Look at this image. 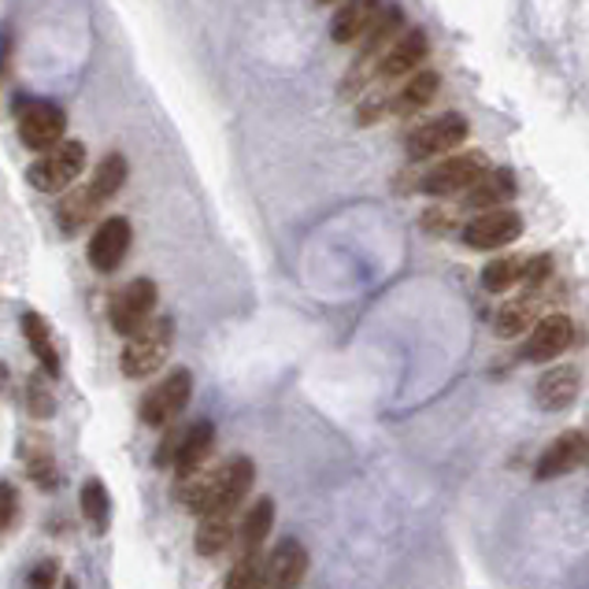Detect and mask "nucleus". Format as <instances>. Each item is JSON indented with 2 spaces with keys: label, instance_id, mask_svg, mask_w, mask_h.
<instances>
[{
  "label": "nucleus",
  "instance_id": "nucleus-31",
  "mask_svg": "<svg viewBox=\"0 0 589 589\" xmlns=\"http://www.w3.org/2000/svg\"><path fill=\"white\" fill-rule=\"evenodd\" d=\"M390 116V94H379V97H371V100H363L360 111H357V123L360 127H371V123H379V119Z\"/></svg>",
  "mask_w": 589,
  "mask_h": 589
},
{
  "label": "nucleus",
  "instance_id": "nucleus-2",
  "mask_svg": "<svg viewBox=\"0 0 589 589\" xmlns=\"http://www.w3.org/2000/svg\"><path fill=\"white\" fill-rule=\"evenodd\" d=\"M171 338H175L171 319H152L149 327L130 334L123 357H119V368H123L127 379H149L164 368L171 357Z\"/></svg>",
  "mask_w": 589,
  "mask_h": 589
},
{
  "label": "nucleus",
  "instance_id": "nucleus-9",
  "mask_svg": "<svg viewBox=\"0 0 589 589\" xmlns=\"http://www.w3.org/2000/svg\"><path fill=\"white\" fill-rule=\"evenodd\" d=\"M467 134H471V123H467L463 116H438L434 123H423L419 130H412L408 138V156L412 160H430V156H441V152H452L460 149Z\"/></svg>",
  "mask_w": 589,
  "mask_h": 589
},
{
  "label": "nucleus",
  "instance_id": "nucleus-5",
  "mask_svg": "<svg viewBox=\"0 0 589 589\" xmlns=\"http://www.w3.org/2000/svg\"><path fill=\"white\" fill-rule=\"evenodd\" d=\"M156 297H160L156 282H149V279L127 282V286L111 293V301H108L111 327H116L119 334H127V338H130V334H138L141 327H149L152 308H156Z\"/></svg>",
  "mask_w": 589,
  "mask_h": 589
},
{
  "label": "nucleus",
  "instance_id": "nucleus-21",
  "mask_svg": "<svg viewBox=\"0 0 589 589\" xmlns=\"http://www.w3.org/2000/svg\"><path fill=\"white\" fill-rule=\"evenodd\" d=\"M271 526H274V501L271 497H260V501L246 512V520H241V531H238L241 548H246V553H260V545L268 542Z\"/></svg>",
  "mask_w": 589,
  "mask_h": 589
},
{
  "label": "nucleus",
  "instance_id": "nucleus-3",
  "mask_svg": "<svg viewBox=\"0 0 589 589\" xmlns=\"http://www.w3.org/2000/svg\"><path fill=\"white\" fill-rule=\"evenodd\" d=\"M490 156L486 152H460V156H449L441 164H434L426 175L419 178V189L430 193V197H452V193H467L471 186L490 175Z\"/></svg>",
  "mask_w": 589,
  "mask_h": 589
},
{
  "label": "nucleus",
  "instance_id": "nucleus-28",
  "mask_svg": "<svg viewBox=\"0 0 589 589\" xmlns=\"http://www.w3.org/2000/svg\"><path fill=\"white\" fill-rule=\"evenodd\" d=\"M26 467H30V479H34L37 486H45V490H56V460L53 452L45 449V445H37V452L26 456Z\"/></svg>",
  "mask_w": 589,
  "mask_h": 589
},
{
  "label": "nucleus",
  "instance_id": "nucleus-25",
  "mask_svg": "<svg viewBox=\"0 0 589 589\" xmlns=\"http://www.w3.org/2000/svg\"><path fill=\"white\" fill-rule=\"evenodd\" d=\"M526 279V260L523 257H497L482 268V286L490 293H504L512 286H523Z\"/></svg>",
  "mask_w": 589,
  "mask_h": 589
},
{
  "label": "nucleus",
  "instance_id": "nucleus-30",
  "mask_svg": "<svg viewBox=\"0 0 589 589\" xmlns=\"http://www.w3.org/2000/svg\"><path fill=\"white\" fill-rule=\"evenodd\" d=\"M56 578H59V564L56 560H37L34 567H30L26 586L30 589H53Z\"/></svg>",
  "mask_w": 589,
  "mask_h": 589
},
{
  "label": "nucleus",
  "instance_id": "nucleus-8",
  "mask_svg": "<svg viewBox=\"0 0 589 589\" xmlns=\"http://www.w3.org/2000/svg\"><path fill=\"white\" fill-rule=\"evenodd\" d=\"M211 449H216V426L208 419H197L193 426H186V434H175V438L167 441V449L160 452V460L175 463L178 482H186L193 475H200V463L208 460Z\"/></svg>",
  "mask_w": 589,
  "mask_h": 589
},
{
  "label": "nucleus",
  "instance_id": "nucleus-17",
  "mask_svg": "<svg viewBox=\"0 0 589 589\" xmlns=\"http://www.w3.org/2000/svg\"><path fill=\"white\" fill-rule=\"evenodd\" d=\"M542 290H526L523 297H515V301H508L501 312H497V319H493V330H497V338H520L523 330H531L537 327V316H542Z\"/></svg>",
  "mask_w": 589,
  "mask_h": 589
},
{
  "label": "nucleus",
  "instance_id": "nucleus-22",
  "mask_svg": "<svg viewBox=\"0 0 589 589\" xmlns=\"http://www.w3.org/2000/svg\"><path fill=\"white\" fill-rule=\"evenodd\" d=\"M23 334H26V341H30V349H34V357L37 363L45 368V374H59V352H56V341H53V334H48V323L42 316H23Z\"/></svg>",
  "mask_w": 589,
  "mask_h": 589
},
{
  "label": "nucleus",
  "instance_id": "nucleus-19",
  "mask_svg": "<svg viewBox=\"0 0 589 589\" xmlns=\"http://www.w3.org/2000/svg\"><path fill=\"white\" fill-rule=\"evenodd\" d=\"M438 86H441L438 70H419V75H412L397 94H390V116H415V111H423L438 97Z\"/></svg>",
  "mask_w": 589,
  "mask_h": 589
},
{
  "label": "nucleus",
  "instance_id": "nucleus-29",
  "mask_svg": "<svg viewBox=\"0 0 589 589\" xmlns=\"http://www.w3.org/2000/svg\"><path fill=\"white\" fill-rule=\"evenodd\" d=\"M548 279H553V257H548V252H542V257H534V260H526V279H523L526 290H542Z\"/></svg>",
  "mask_w": 589,
  "mask_h": 589
},
{
  "label": "nucleus",
  "instance_id": "nucleus-26",
  "mask_svg": "<svg viewBox=\"0 0 589 589\" xmlns=\"http://www.w3.org/2000/svg\"><path fill=\"white\" fill-rule=\"evenodd\" d=\"M230 537H233L230 515H208V520L197 526V553L200 556H219L222 548L230 545Z\"/></svg>",
  "mask_w": 589,
  "mask_h": 589
},
{
  "label": "nucleus",
  "instance_id": "nucleus-18",
  "mask_svg": "<svg viewBox=\"0 0 589 589\" xmlns=\"http://www.w3.org/2000/svg\"><path fill=\"white\" fill-rule=\"evenodd\" d=\"M520 193V186H515L512 171H490L479 186H471L463 193V208L467 211H479V216H486V211H497L501 205H508V200Z\"/></svg>",
  "mask_w": 589,
  "mask_h": 589
},
{
  "label": "nucleus",
  "instance_id": "nucleus-20",
  "mask_svg": "<svg viewBox=\"0 0 589 589\" xmlns=\"http://www.w3.org/2000/svg\"><path fill=\"white\" fill-rule=\"evenodd\" d=\"M374 15H379V4H371V0H357V4H341L338 12H334V23H330V37L338 45H349L363 37L374 23Z\"/></svg>",
  "mask_w": 589,
  "mask_h": 589
},
{
  "label": "nucleus",
  "instance_id": "nucleus-32",
  "mask_svg": "<svg viewBox=\"0 0 589 589\" xmlns=\"http://www.w3.org/2000/svg\"><path fill=\"white\" fill-rule=\"evenodd\" d=\"M30 412L42 415V419H48V415L56 412L53 393L45 390V382H42V379H30Z\"/></svg>",
  "mask_w": 589,
  "mask_h": 589
},
{
  "label": "nucleus",
  "instance_id": "nucleus-34",
  "mask_svg": "<svg viewBox=\"0 0 589 589\" xmlns=\"http://www.w3.org/2000/svg\"><path fill=\"white\" fill-rule=\"evenodd\" d=\"M64 589H78V582H75V578H67V582H64Z\"/></svg>",
  "mask_w": 589,
  "mask_h": 589
},
{
  "label": "nucleus",
  "instance_id": "nucleus-4",
  "mask_svg": "<svg viewBox=\"0 0 589 589\" xmlns=\"http://www.w3.org/2000/svg\"><path fill=\"white\" fill-rule=\"evenodd\" d=\"M83 171H86V145L83 141H64V145H56L53 152L37 156L26 167V182L37 193H64Z\"/></svg>",
  "mask_w": 589,
  "mask_h": 589
},
{
  "label": "nucleus",
  "instance_id": "nucleus-14",
  "mask_svg": "<svg viewBox=\"0 0 589 589\" xmlns=\"http://www.w3.org/2000/svg\"><path fill=\"white\" fill-rule=\"evenodd\" d=\"M308 575V548H304L297 537H282L279 545L271 548V556L263 560V578H268V589H297Z\"/></svg>",
  "mask_w": 589,
  "mask_h": 589
},
{
  "label": "nucleus",
  "instance_id": "nucleus-13",
  "mask_svg": "<svg viewBox=\"0 0 589 589\" xmlns=\"http://www.w3.org/2000/svg\"><path fill=\"white\" fill-rule=\"evenodd\" d=\"M589 460V434L582 430H564L560 438H556L548 449L542 452V460L534 467V479L537 482H548V479H564V475H571L578 463Z\"/></svg>",
  "mask_w": 589,
  "mask_h": 589
},
{
  "label": "nucleus",
  "instance_id": "nucleus-27",
  "mask_svg": "<svg viewBox=\"0 0 589 589\" xmlns=\"http://www.w3.org/2000/svg\"><path fill=\"white\" fill-rule=\"evenodd\" d=\"M263 586H268V578H263L260 553H241V560L227 575V589H263Z\"/></svg>",
  "mask_w": 589,
  "mask_h": 589
},
{
  "label": "nucleus",
  "instance_id": "nucleus-7",
  "mask_svg": "<svg viewBox=\"0 0 589 589\" xmlns=\"http://www.w3.org/2000/svg\"><path fill=\"white\" fill-rule=\"evenodd\" d=\"M193 397V374L186 368H175L167 379H160L152 390L141 397V423L149 426H164L175 419L178 412H186V404Z\"/></svg>",
  "mask_w": 589,
  "mask_h": 589
},
{
  "label": "nucleus",
  "instance_id": "nucleus-24",
  "mask_svg": "<svg viewBox=\"0 0 589 589\" xmlns=\"http://www.w3.org/2000/svg\"><path fill=\"white\" fill-rule=\"evenodd\" d=\"M83 515H86V523L94 526V534H105L108 531V523H111V493H108V486L100 482V479H86L83 482Z\"/></svg>",
  "mask_w": 589,
  "mask_h": 589
},
{
  "label": "nucleus",
  "instance_id": "nucleus-23",
  "mask_svg": "<svg viewBox=\"0 0 589 589\" xmlns=\"http://www.w3.org/2000/svg\"><path fill=\"white\" fill-rule=\"evenodd\" d=\"M127 160L119 156V152H108L105 160L97 164V175H94V182H89V197L97 200V205H105L108 197H116L119 189H123V182H127Z\"/></svg>",
  "mask_w": 589,
  "mask_h": 589
},
{
  "label": "nucleus",
  "instance_id": "nucleus-15",
  "mask_svg": "<svg viewBox=\"0 0 589 589\" xmlns=\"http://www.w3.org/2000/svg\"><path fill=\"white\" fill-rule=\"evenodd\" d=\"M426 53H430V42H426L423 30H419V26H415V30H404L397 42L390 45V53L382 56V64H379V70H374V75H379L382 83L404 78V75H412V70L423 64Z\"/></svg>",
  "mask_w": 589,
  "mask_h": 589
},
{
  "label": "nucleus",
  "instance_id": "nucleus-11",
  "mask_svg": "<svg viewBox=\"0 0 589 589\" xmlns=\"http://www.w3.org/2000/svg\"><path fill=\"white\" fill-rule=\"evenodd\" d=\"M575 341V323L564 312H548L545 319H537V327L531 330V338L523 345V360L526 363H553L560 352L571 349Z\"/></svg>",
  "mask_w": 589,
  "mask_h": 589
},
{
  "label": "nucleus",
  "instance_id": "nucleus-33",
  "mask_svg": "<svg viewBox=\"0 0 589 589\" xmlns=\"http://www.w3.org/2000/svg\"><path fill=\"white\" fill-rule=\"evenodd\" d=\"M15 515H19V490L12 482H0V531H8L15 523Z\"/></svg>",
  "mask_w": 589,
  "mask_h": 589
},
{
  "label": "nucleus",
  "instance_id": "nucleus-16",
  "mask_svg": "<svg viewBox=\"0 0 589 589\" xmlns=\"http://www.w3.org/2000/svg\"><path fill=\"white\" fill-rule=\"evenodd\" d=\"M578 385H582V371H578L575 363H556V368H548L542 379H537L534 397L545 412H560L567 404H575Z\"/></svg>",
  "mask_w": 589,
  "mask_h": 589
},
{
  "label": "nucleus",
  "instance_id": "nucleus-6",
  "mask_svg": "<svg viewBox=\"0 0 589 589\" xmlns=\"http://www.w3.org/2000/svg\"><path fill=\"white\" fill-rule=\"evenodd\" d=\"M64 130H67V116L59 105H48V100H34V105L19 108V141L45 156L56 145H64Z\"/></svg>",
  "mask_w": 589,
  "mask_h": 589
},
{
  "label": "nucleus",
  "instance_id": "nucleus-1",
  "mask_svg": "<svg viewBox=\"0 0 589 589\" xmlns=\"http://www.w3.org/2000/svg\"><path fill=\"white\" fill-rule=\"evenodd\" d=\"M252 479H257V467H252L249 456H233L230 463H222L219 471H208V475H193L186 479V504L189 512L197 515H230L233 508L246 501V493L252 490Z\"/></svg>",
  "mask_w": 589,
  "mask_h": 589
},
{
  "label": "nucleus",
  "instance_id": "nucleus-12",
  "mask_svg": "<svg viewBox=\"0 0 589 589\" xmlns=\"http://www.w3.org/2000/svg\"><path fill=\"white\" fill-rule=\"evenodd\" d=\"M130 241H134L130 219L127 216H108L94 230V238H89V249H86V257H89V263H94V271H100V274L116 271L119 263H123L127 252H130Z\"/></svg>",
  "mask_w": 589,
  "mask_h": 589
},
{
  "label": "nucleus",
  "instance_id": "nucleus-10",
  "mask_svg": "<svg viewBox=\"0 0 589 589\" xmlns=\"http://www.w3.org/2000/svg\"><path fill=\"white\" fill-rule=\"evenodd\" d=\"M520 233H523L520 211L497 208V211H486V216H475L463 227L460 238H463V246H471V249H504V246H512Z\"/></svg>",
  "mask_w": 589,
  "mask_h": 589
}]
</instances>
